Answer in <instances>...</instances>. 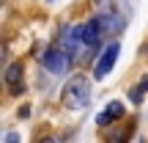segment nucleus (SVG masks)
<instances>
[{
    "label": "nucleus",
    "instance_id": "obj_7",
    "mask_svg": "<svg viewBox=\"0 0 148 143\" xmlns=\"http://www.w3.org/2000/svg\"><path fill=\"white\" fill-rule=\"evenodd\" d=\"M145 91H148V77H143L132 91H129V99H132V102H143V94H145Z\"/></svg>",
    "mask_w": 148,
    "mask_h": 143
},
{
    "label": "nucleus",
    "instance_id": "obj_4",
    "mask_svg": "<svg viewBox=\"0 0 148 143\" xmlns=\"http://www.w3.org/2000/svg\"><path fill=\"white\" fill-rule=\"evenodd\" d=\"M118 53H121V44H118V41H112V44L104 47V53H101L99 64H96V69H93V77L96 80H104L107 74L112 72V66H115V61H118Z\"/></svg>",
    "mask_w": 148,
    "mask_h": 143
},
{
    "label": "nucleus",
    "instance_id": "obj_1",
    "mask_svg": "<svg viewBox=\"0 0 148 143\" xmlns=\"http://www.w3.org/2000/svg\"><path fill=\"white\" fill-rule=\"evenodd\" d=\"M101 39H104V28L93 17V19H88L79 28H66L63 36H60V47L71 55V61H85L96 53Z\"/></svg>",
    "mask_w": 148,
    "mask_h": 143
},
{
    "label": "nucleus",
    "instance_id": "obj_2",
    "mask_svg": "<svg viewBox=\"0 0 148 143\" xmlns=\"http://www.w3.org/2000/svg\"><path fill=\"white\" fill-rule=\"evenodd\" d=\"M60 99H63V105L71 107V110L88 107V105H90V85H88V77H82V74L71 77L69 83L63 85V91H60Z\"/></svg>",
    "mask_w": 148,
    "mask_h": 143
},
{
    "label": "nucleus",
    "instance_id": "obj_6",
    "mask_svg": "<svg viewBox=\"0 0 148 143\" xmlns=\"http://www.w3.org/2000/svg\"><path fill=\"white\" fill-rule=\"evenodd\" d=\"M123 113H126V110H123L121 102H110V105L96 116V124H99V127H107V124H112L115 118H123Z\"/></svg>",
    "mask_w": 148,
    "mask_h": 143
},
{
    "label": "nucleus",
    "instance_id": "obj_5",
    "mask_svg": "<svg viewBox=\"0 0 148 143\" xmlns=\"http://www.w3.org/2000/svg\"><path fill=\"white\" fill-rule=\"evenodd\" d=\"M22 74H25L22 64H11L8 69H5V88H8V94L19 96L22 91H25V83H22Z\"/></svg>",
    "mask_w": 148,
    "mask_h": 143
},
{
    "label": "nucleus",
    "instance_id": "obj_3",
    "mask_svg": "<svg viewBox=\"0 0 148 143\" xmlns=\"http://www.w3.org/2000/svg\"><path fill=\"white\" fill-rule=\"evenodd\" d=\"M41 64H44V69L52 72V74H66V69L71 66V55L63 47H49L41 55Z\"/></svg>",
    "mask_w": 148,
    "mask_h": 143
},
{
    "label": "nucleus",
    "instance_id": "obj_8",
    "mask_svg": "<svg viewBox=\"0 0 148 143\" xmlns=\"http://www.w3.org/2000/svg\"><path fill=\"white\" fill-rule=\"evenodd\" d=\"M5 140H8V143H16L19 138H16V132H8V135H5Z\"/></svg>",
    "mask_w": 148,
    "mask_h": 143
}]
</instances>
